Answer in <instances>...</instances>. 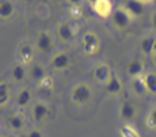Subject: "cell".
<instances>
[{"label":"cell","mask_w":156,"mask_h":137,"mask_svg":"<svg viewBox=\"0 0 156 137\" xmlns=\"http://www.w3.org/2000/svg\"><path fill=\"white\" fill-rule=\"evenodd\" d=\"M111 21H112V25L117 31H124L131 25V21L133 18L130 16V13L126 10L124 6H120L114 9V12L111 15Z\"/></svg>","instance_id":"6da1fadb"},{"label":"cell","mask_w":156,"mask_h":137,"mask_svg":"<svg viewBox=\"0 0 156 137\" xmlns=\"http://www.w3.org/2000/svg\"><path fill=\"white\" fill-rule=\"evenodd\" d=\"M70 98H72V101L75 104L83 105V104L90 101V98H92V89H90V86H89L88 83L80 82V83H77V85H75V88L72 89Z\"/></svg>","instance_id":"7a4b0ae2"},{"label":"cell","mask_w":156,"mask_h":137,"mask_svg":"<svg viewBox=\"0 0 156 137\" xmlns=\"http://www.w3.org/2000/svg\"><path fill=\"white\" fill-rule=\"evenodd\" d=\"M82 50L88 55H94L99 50V38L94 32H86L82 37Z\"/></svg>","instance_id":"3957f363"},{"label":"cell","mask_w":156,"mask_h":137,"mask_svg":"<svg viewBox=\"0 0 156 137\" xmlns=\"http://www.w3.org/2000/svg\"><path fill=\"white\" fill-rule=\"evenodd\" d=\"M54 47V40H53V35L50 32H40L37 35V48L38 51L44 53V54H50L53 51Z\"/></svg>","instance_id":"277c9868"},{"label":"cell","mask_w":156,"mask_h":137,"mask_svg":"<svg viewBox=\"0 0 156 137\" xmlns=\"http://www.w3.org/2000/svg\"><path fill=\"white\" fill-rule=\"evenodd\" d=\"M136 114H137V108L131 101L124 99V101L120 104L118 115H120L121 120H124V121H133V120L136 118Z\"/></svg>","instance_id":"5b68a950"},{"label":"cell","mask_w":156,"mask_h":137,"mask_svg":"<svg viewBox=\"0 0 156 137\" xmlns=\"http://www.w3.org/2000/svg\"><path fill=\"white\" fill-rule=\"evenodd\" d=\"M92 10H94V13L98 15L99 18H109L112 12H114V9H112V3L109 2V0H95L94 3H92Z\"/></svg>","instance_id":"8992f818"},{"label":"cell","mask_w":156,"mask_h":137,"mask_svg":"<svg viewBox=\"0 0 156 137\" xmlns=\"http://www.w3.org/2000/svg\"><path fill=\"white\" fill-rule=\"evenodd\" d=\"M51 66L54 70H66L72 66V57L69 53L66 51H61V53H57V54L51 58Z\"/></svg>","instance_id":"52a82bcc"},{"label":"cell","mask_w":156,"mask_h":137,"mask_svg":"<svg viewBox=\"0 0 156 137\" xmlns=\"http://www.w3.org/2000/svg\"><path fill=\"white\" fill-rule=\"evenodd\" d=\"M126 75L131 79L143 76L144 75V63L140 58H131L126 66Z\"/></svg>","instance_id":"ba28073f"},{"label":"cell","mask_w":156,"mask_h":137,"mask_svg":"<svg viewBox=\"0 0 156 137\" xmlns=\"http://www.w3.org/2000/svg\"><path fill=\"white\" fill-rule=\"evenodd\" d=\"M57 34H58V38L64 42H73L76 38V31L72 23L69 22H63L57 26Z\"/></svg>","instance_id":"9c48e42d"},{"label":"cell","mask_w":156,"mask_h":137,"mask_svg":"<svg viewBox=\"0 0 156 137\" xmlns=\"http://www.w3.org/2000/svg\"><path fill=\"white\" fill-rule=\"evenodd\" d=\"M122 92V82L120 79V76H117L115 73H112L109 80L105 83V93L109 96H118Z\"/></svg>","instance_id":"30bf717a"},{"label":"cell","mask_w":156,"mask_h":137,"mask_svg":"<svg viewBox=\"0 0 156 137\" xmlns=\"http://www.w3.org/2000/svg\"><path fill=\"white\" fill-rule=\"evenodd\" d=\"M25 124H27V115L22 111H18V112H15L12 115H9V118H7V125H9V128L12 131L23 130Z\"/></svg>","instance_id":"8fae6325"},{"label":"cell","mask_w":156,"mask_h":137,"mask_svg":"<svg viewBox=\"0 0 156 137\" xmlns=\"http://www.w3.org/2000/svg\"><path fill=\"white\" fill-rule=\"evenodd\" d=\"M50 115V107L45 102H35L32 107V118L35 123H42L44 120H47Z\"/></svg>","instance_id":"7c38bea8"},{"label":"cell","mask_w":156,"mask_h":137,"mask_svg":"<svg viewBox=\"0 0 156 137\" xmlns=\"http://www.w3.org/2000/svg\"><path fill=\"white\" fill-rule=\"evenodd\" d=\"M124 7H126V10L129 12L133 19L142 18L143 15H144V12H146L144 5H143V2H140V0H130V2H127L124 5Z\"/></svg>","instance_id":"4fadbf2b"},{"label":"cell","mask_w":156,"mask_h":137,"mask_svg":"<svg viewBox=\"0 0 156 137\" xmlns=\"http://www.w3.org/2000/svg\"><path fill=\"white\" fill-rule=\"evenodd\" d=\"M111 75H112V72H111V68H109V66L107 63H99V64H96L95 68H94L95 79L99 83H104V85L109 80Z\"/></svg>","instance_id":"5bb4252c"},{"label":"cell","mask_w":156,"mask_h":137,"mask_svg":"<svg viewBox=\"0 0 156 137\" xmlns=\"http://www.w3.org/2000/svg\"><path fill=\"white\" fill-rule=\"evenodd\" d=\"M34 47L31 44H22L19 48V60L20 64H28L34 60Z\"/></svg>","instance_id":"9a60e30c"},{"label":"cell","mask_w":156,"mask_h":137,"mask_svg":"<svg viewBox=\"0 0 156 137\" xmlns=\"http://www.w3.org/2000/svg\"><path fill=\"white\" fill-rule=\"evenodd\" d=\"M155 41H156V35H146L142 41H140L139 48H140V51H142L143 55H152Z\"/></svg>","instance_id":"2e32d148"},{"label":"cell","mask_w":156,"mask_h":137,"mask_svg":"<svg viewBox=\"0 0 156 137\" xmlns=\"http://www.w3.org/2000/svg\"><path fill=\"white\" fill-rule=\"evenodd\" d=\"M29 76H31V79L35 80V82L40 83L44 77H47V72H45V67L42 66V64H38V63H35L31 66L29 68Z\"/></svg>","instance_id":"e0dca14e"},{"label":"cell","mask_w":156,"mask_h":137,"mask_svg":"<svg viewBox=\"0 0 156 137\" xmlns=\"http://www.w3.org/2000/svg\"><path fill=\"white\" fill-rule=\"evenodd\" d=\"M31 99H32V93H31V90L28 89V88H22V89L18 92L16 98H15L16 105H18L19 108H25L28 104L31 102Z\"/></svg>","instance_id":"ac0fdd59"},{"label":"cell","mask_w":156,"mask_h":137,"mask_svg":"<svg viewBox=\"0 0 156 137\" xmlns=\"http://www.w3.org/2000/svg\"><path fill=\"white\" fill-rule=\"evenodd\" d=\"M15 13V3L9 0L0 2V19H9Z\"/></svg>","instance_id":"d6986e66"},{"label":"cell","mask_w":156,"mask_h":137,"mask_svg":"<svg viewBox=\"0 0 156 137\" xmlns=\"http://www.w3.org/2000/svg\"><path fill=\"white\" fill-rule=\"evenodd\" d=\"M146 90L149 95H156V72H147L143 75Z\"/></svg>","instance_id":"ffe728a7"},{"label":"cell","mask_w":156,"mask_h":137,"mask_svg":"<svg viewBox=\"0 0 156 137\" xmlns=\"http://www.w3.org/2000/svg\"><path fill=\"white\" fill-rule=\"evenodd\" d=\"M28 72L27 68H25V66L23 64H15L13 67H12V70H10V76H12V79H13L16 83H20L25 80V77H27Z\"/></svg>","instance_id":"44dd1931"},{"label":"cell","mask_w":156,"mask_h":137,"mask_svg":"<svg viewBox=\"0 0 156 137\" xmlns=\"http://www.w3.org/2000/svg\"><path fill=\"white\" fill-rule=\"evenodd\" d=\"M131 89H133V92H134L137 96H144L146 93H147L143 76H139V77L131 79Z\"/></svg>","instance_id":"7402d4cb"},{"label":"cell","mask_w":156,"mask_h":137,"mask_svg":"<svg viewBox=\"0 0 156 137\" xmlns=\"http://www.w3.org/2000/svg\"><path fill=\"white\" fill-rule=\"evenodd\" d=\"M53 88H54V80H53L51 76L44 77V79L38 83V89H40V92L44 93V95H50L51 90H53Z\"/></svg>","instance_id":"603a6c76"},{"label":"cell","mask_w":156,"mask_h":137,"mask_svg":"<svg viewBox=\"0 0 156 137\" xmlns=\"http://www.w3.org/2000/svg\"><path fill=\"white\" fill-rule=\"evenodd\" d=\"M9 85L6 82H0V107H5L9 102Z\"/></svg>","instance_id":"cb8c5ba5"},{"label":"cell","mask_w":156,"mask_h":137,"mask_svg":"<svg viewBox=\"0 0 156 137\" xmlns=\"http://www.w3.org/2000/svg\"><path fill=\"white\" fill-rule=\"evenodd\" d=\"M120 136L121 137H140L136 128H133L130 124H126L120 128Z\"/></svg>","instance_id":"d4e9b609"},{"label":"cell","mask_w":156,"mask_h":137,"mask_svg":"<svg viewBox=\"0 0 156 137\" xmlns=\"http://www.w3.org/2000/svg\"><path fill=\"white\" fill-rule=\"evenodd\" d=\"M146 125L152 130H156V107H153L149 111V114L146 117Z\"/></svg>","instance_id":"484cf974"},{"label":"cell","mask_w":156,"mask_h":137,"mask_svg":"<svg viewBox=\"0 0 156 137\" xmlns=\"http://www.w3.org/2000/svg\"><path fill=\"white\" fill-rule=\"evenodd\" d=\"M25 137H44V134H42L41 130H38V128H32V130L28 131Z\"/></svg>","instance_id":"4316f807"},{"label":"cell","mask_w":156,"mask_h":137,"mask_svg":"<svg viewBox=\"0 0 156 137\" xmlns=\"http://www.w3.org/2000/svg\"><path fill=\"white\" fill-rule=\"evenodd\" d=\"M82 13V10H80V7H77V6H73L72 9H70V15H72V18H79Z\"/></svg>","instance_id":"83f0119b"},{"label":"cell","mask_w":156,"mask_h":137,"mask_svg":"<svg viewBox=\"0 0 156 137\" xmlns=\"http://www.w3.org/2000/svg\"><path fill=\"white\" fill-rule=\"evenodd\" d=\"M150 25H152V28L156 31V12H153L152 16H150Z\"/></svg>","instance_id":"f1b7e54d"},{"label":"cell","mask_w":156,"mask_h":137,"mask_svg":"<svg viewBox=\"0 0 156 137\" xmlns=\"http://www.w3.org/2000/svg\"><path fill=\"white\" fill-rule=\"evenodd\" d=\"M150 58H152V63H153V66H156V51L153 54L150 55Z\"/></svg>","instance_id":"f546056e"},{"label":"cell","mask_w":156,"mask_h":137,"mask_svg":"<svg viewBox=\"0 0 156 137\" xmlns=\"http://www.w3.org/2000/svg\"><path fill=\"white\" fill-rule=\"evenodd\" d=\"M156 51V41H155V45H153V53H155ZM153 53H152V54H153Z\"/></svg>","instance_id":"4dcf8cb0"},{"label":"cell","mask_w":156,"mask_h":137,"mask_svg":"<svg viewBox=\"0 0 156 137\" xmlns=\"http://www.w3.org/2000/svg\"><path fill=\"white\" fill-rule=\"evenodd\" d=\"M0 137H9V136H6V134H0Z\"/></svg>","instance_id":"1f68e13d"}]
</instances>
